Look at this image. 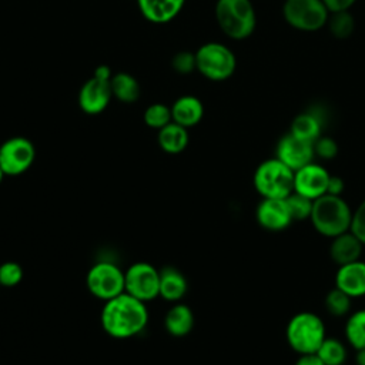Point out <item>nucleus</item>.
<instances>
[{"label":"nucleus","instance_id":"obj_1","mask_svg":"<svg viewBox=\"0 0 365 365\" xmlns=\"http://www.w3.org/2000/svg\"><path fill=\"white\" fill-rule=\"evenodd\" d=\"M148 322L145 302L123 292L106 301L101 309V327L113 338L127 339L140 334Z\"/></svg>","mask_w":365,"mask_h":365},{"label":"nucleus","instance_id":"obj_2","mask_svg":"<svg viewBox=\"0 0 365 365\" xmlns=\"http://www.w3.org/2000/svg\"><path fill=\"white\" fill-rule=\"evenodd\" d=\"M352 214L349 204L341 195L324 194L314 200L309 221L318 234L334 238L351 230Z\"/></svg>","mask_w":365,"mask_h":365},{"label":"nucleus","instance_id":"obj_3","mask_svg":"<svg viewBox=\"0 0 365 365\" xmlns=\"http://www.w3.org/2000/svg\"><path fill=\"white\" fill-rule=\"evenodd\" d=\"M215 20L221 31L232 40L248 38L257 26L251 0H217Z\"/></svg>","mask_w":365,"mask_h":365},{"label":"nucleus","instance_id":"obj_4","mask_svg":"<svg viewBox=\"0 0 365 365\" xmlns=\"http://www.w3.org/2000/svg\"><path fill=\"white\" fill-rule=\"evenodd\" d=\"M285 338L291 349L297 354H315L327 338L324 321L314 312H298L288 321Z\"/></svg>","mask_w":365,"mask_h":365},{"label":"nucleus","instance_id":"obj_5","mask_svg":"<svg viewBox=\"0 0 365 365\" xmlns=\"http://www.w3.org/2000/svg\"><path fill=\"white\" fill-rule=\"evenodd\" d=\"M294 170L274 157L258 164L252 182L262 198H285L294 191Z\"/></svg>","mask_w":365,"mask_h":365},{"label":"nucleus","instance_id":"obj_6","mask_svg":"<svg viewBox=\"0 0 365 365\" xmlns=\"http://www.w3.org/2000/svg\"><path fill=\"white\" fill-rule=\"evenodd\" d=\"M197 71L211 81L228 80L235 68L237 58L230 47L218 41L202 44L195 51Z\"/></svg>","mask_w":365,"mask_h":365},{"label":"nucleus","instance_id":"obj_7","mask_svg":"<svg viewBox=\"0 0 365 365\" xmlns=\"http://www.w3.org/2000/svg\"><path fill=\"white\" fill-rule=\"evenodd\" d=\"M282 16L299 31H317L327 26L329 10L322 0H285Z\"/></svg>","mask_w":365,"mask_h":365},{"label":"nucleus","instance_id":"obj_8","mask_svg":"<svg viewBox=\"0 0 365 365\" xmlns=\"http://www.w3.org/2000/svg\"><path fill=\"white\" fill-rule=\"evenodd\" d=\"M86 284L94 297L108 301L124 292V272L113 262L100 261L88 269Z\"/></svg>","mask_w":365,"mask_h":365},{"label":"nucleus","instance_id":"obj_9","mask_svg":"<svg viewBox=\"0 0 365 365\" xmlns=\"http://www.w3.org/2000/svg\"><path fill=\"white\" fill-rule=\"evenodd\" d=\"M124 292L147 302L160 295V271L148 262H135L124 272Z\"/></svg>","mask_w":365,"mask_h":365},{"label":"nucleus","instance_id":"obj_10","mask_svg":"<svg viewBox=\"0 0 365 365\" xmlns=\"http://www.w3.org/2000/svg\"><path fill=\"white\" fill-rule=\"evenodd\" d=\"M36 157L33 143L26 137H11L0 145V167L6 175H19L27 171Z\"/></svg>","mask_w":365,"mask_h":365},{"label":"nucleus","instance_id":"obj_11","mask_svg":"<svg viewBox=\"0 0 365 365\" xmlns=\"http://www.w3.org/2000/svg\"><path fill=\"white\" fill-rule=\"evenodd\" d=\"M110 80L111 78L93 74L81 86L77 100H78V107L81 108L83 113L88 115H97L108 107L113 97Z\"/></svg>","mask_w":365,"mask_h":365},{"label":"nucleus","instance_id":"obj_12","mask_svg":"<svg viewBox=\"0 0 365 365\" xmlns=\"http://www.w3.org/2000/svg\"><path fill=\"white\" fill-rule=\"evenodd\" d=\"M275 157L291 170L297 171L301 167L314 161V143L295 137L288 133L279 138L275 148Z\"/></svg>","mask_w":365,"mask_h":365},{"label":"nucleus","instance_id":"obj_13","mask_svg":"<svg viewBox=\"0 0 365 365\" xmlns=\"http://www.w3.org/2000/svg\"><path fill=\"white\" fill-rule=\"evenodd\" d=\"M329 177L331 174L327 171V168L312 161L295 171L294 191L309 200H317L327 194Z\"/></svg>","mask_w":365,"mask_h":365},{"label":"nucleus","instance_id":"obj_14","mask_svg":"<svg viewBox=\"0 0 365 365\" xmlns=\"http://www.w3.org/2000/svg\"><path fill=\"white\" fill-rule=\"evenodd\" d=\"M255 217L257 222L268 231H282L294 221L285 198H262Z\"/></svg>","mask_w":365,"mask_h":365},{"label":"nucleus","instance_id":"obj_15","mask_svg":"<svg viewBox=\"0 0 365 365\" xmlns=\"http://www.w3.org/2000/svg\"><path fill=\"white\" fill-rule=\"evenodd\" d=\"M335 287L348 294L351 298L365 297V261L339 265L335 274Z\"/></svg>","mask_w":365,"mask_h":365},{"label":"nucleus","instance_id":"obj_16","mask_svg":"<svg viewBox=\"0 0 365 365\" xmlns=\"http://www.w3.org/2000/svg\"><path fill=\"white\" fill-rule=\"evenodd\" d=\"M185 0H137L141 16L155 24L174 20L182 10Z\"/></svg>","mask_w":365,"mask_h":365},{"label":"nucleus","instance_id":"obj_17","mask_svg":"<svg viewBox=\"0 0 365 365\" xmlns=\"http://www.w3.org/2000/svg\"><path fill=\"white\" fill-rule=\"evenodd\" d=\"M331 240L329 257L338 267L361 259V254L365 245L352 231L342 232Z\"/></svg>","mask_w":365,"mask_h":365},{"label":"nucleus","instance_id":"obj_18","mask_svg":"<svg viewBox=\"0 0 365 365\" xmlns=\"http://www.w3.org/2000/svg\"><path fill=\"white\" fill-rule=\"evenodd\" d=\"M204 115V106L195 96H181L171 106L173 121L190 128L197 125Z\"/></svg>","mask_w":365,"mask_h":365},{"label":"nucleus","instance_id":"obj_19","mask_svg":"<svg viewBox=\"0 0 365 365\" xmlns=\"http://www.w3.org/2000/svg\"><path fill=\"white\" fill-rule=\"evenodd\" d=\"M188 284L181 271L174 267H164L160 271V297L167 301H180L187 292Z\"/></svg>","mask_w":365,"mask_h":365},{"label":"nucleus","instance_id":"obj_20","mask_svg":"<svg viewBox=\"0 0 365 365\" xmlns=\"http://www.w3.org/2000/svg\"><path fill=\"white\" fill-rule=\"evenodd\" d=\"M158 145L168 154H178L188 145L190 135L188 128L171 121L158 130Z\"/></svg>","mask_w":365,"mask_h":365},{"label":"nucleus","instance_id":"obj_21","mask_svg":"<svg viewBox=\"0 0 365 365\" xmlns=\"http://www.w3.org/2000/svg\"><path fill=\"white\" fill-rule=\"evenodd\" d=\"M165 329L173 336H184L194 327V314L190 307L184 304L173 305L165 318H164Z\"/></svg>","mask_w":365,"mask_h":365},{"label":"nucleus","instance_id":"obj_22","mask_svg":"<svg viewBox=\"0 0 365 365\" xmlns=\"http://www.w3.org/2000/svg\"><path fill=\"white\" fill-rule=\"evenodd\" d=\"M110 86H111L113 97L124 104L135 103L140 98V94H141L140 83L130 73L121 71L114 74L110 80Z\"/></svg>","mask_w":365,"mask_h":365},{"label":"nucleus","instance_id":"obj_23","mask_svg":"<svg viewBox=\"0 0 365 365\" xmlns=\"http://www.w3.org/2000/svg\"><path fill=\"white\" fill-rule=\"evenodd\" d=\"M321 131H322V120L314 111H304L295 115L289 128L291 134L311 143H314L318 137H321Z\"/></svg>","mask_w":365,"mask_h":365},{"label":"nucleus","instance_id":"obj_24","mask_svg":"<svg viewBox=\"0 0 365 365\" xmlns=\"http://www.w3.org/2000/svg\"><path fill=\"white\" fill-rule=\"evenodd\" d=\"M315 354L324 362V365H342L348 356L346 346L342 344V341L332 336H327Z\"/></svg>","mask_w":365,"mask_h":365},{"label":"nucleus","instance_id":"obj_25","mask_svg":"<svg viewBox=\"0 0 365 365\" xmlns=\"http://www.w3.org/2000/svg\"><path fill=\"white\" fill-rule=\"evenodd\" d=\"M344 331L348 344L355 351L365 348V309H358L349 314Z\"/></svg>","mask_w":365,"mask_h":365},{"label":"nucleus","instance_id":"obj_26","mask_svg":"<svg viewBox=\"0 0 365 365\" xmlns=\"http://www.w3.org/2000/svg\"><path fill=\"white\" fill-rule=\"evenodd\" d=\"M327 26L331 34L336 38H348L355 30V19L349 10L329 13Z\"/></svg>","mask_w":365,"mask_h":365},{"label":"nucleus","instance_id":"obj_27","mask_svg":"<svg viewBox=\"0 0 365 365\" xmlns=\"http://www.w3.org/2000/svg\"><path fill=\"white\" fill-rule=\"evenodd\" d=\"M351 297L348 294H345L344 291H341L339 288L334 287L332 289L328 291V294L325 295V309L339 318V317H345L349 314L351 311Z\"/></svg>","mask_w":365,"mask_h":365},{"label":"nucleus","instance_id":"obj_28","mask_svg":"<svg viewBox=\"0 0 365 365\" xmlns=\"http://www.w3.org/2000/svg\"><path fill=\"white\" fill-rule=\"evenodd\" d=\"M144 123L150 127V128H155L160 130L164 125H167L168 123L173 121L171 117V107L163 104V103H154L150 104L145 111H144Z\"/></svg>","mask_w":365,"mask_h":365},{"label":"nucleus","instance_id":"obj_29","mask_svg":"<svg viewBox=\"0 0 365 365\" xmlns=\"http://www.w3.org/2000/svg\"><path fill=\"white\" fill-rule=\"evenodd\" d=\"M285 201H287V205L289 208V212H291V217L294 221L309 220L314 200H309V198L292 191L288 197H285Z\"/></svg>","mask_w":365,"mask_h":365},{"label":"nucleus","instance_id":"obj_30","mask_svg":"<svg viewBox=\"0 0 365 365\" xmlns=\"http://www.w3.org/2000/svg\"><path fill=\"white\" fill-rule=\"evenodd\" d=\"M23 279V268L14 261H7L0 265V285L14 287Z\"/></svg>","mask_w":365,"mask_h":365},{"label":"nucleus","instance_id":"obj_31","mask_svg":"<svg viewBox=\"0 0 365 365\" xmlns=\"http://www.w3.org/2000/svg\"><path fill=\"white\" fill-rule=\"evenodd\" d=\"M171 67L178 74H190L197 70V60L195 53L191 51H178L171 58Z\"/></svg>","mask_w":365,"mask_h":365},{"label":"nucleus","instance_id":"obj_32","mask_svg":"<svg viewBox=\"0 0 365 365\" xmlns=\"http://www.w3.org/2000/svg\"><path fill=\"white\" fill-rule=\"evenodd\" d=\"M314 153L322 160H332L338 154V144L328 135H321L314 141Z\"/></svg>","mask_w":365,"mask_h":365},{"label":"nucleus","instance_id":"obj_33","mask_svg":"<svg viewBox=\"0 0 365 365\" xmlns=\"http://www.w3.org/2000/svg\"><path fill=\"white\" fill-rule=\"evenodd\" d=\"M349 231H352L365 245V200H362L361 204L354 210Z\"/></svg>","mask_w":365,"mask_h":365},{"label":"nucleus","instance_id":"obj_34","mask_svg":"<svg viewBox=\"0 0 365 365\" xmlns=\"http://www.w3.org/2000/svg\"><path fill=\"white\" fill-rule=\"evenodd\" d=\"M322 1L328 7L329 13L349 10L356 3V0H322Z\"/></svg>","mask_w":365,"mask_h":365},{"label":"nucleus","instance_id":"obj_35","mask_svg":"<svg viewBox=\"0 0 365 365\" xmlns=\"http://www.w3.org/2000/svg\"><path fill=\"white\" fill-rule=\"evenodd\" d=\"M345 182L339 175H331L328 180V187H327V194L331 195H341L344 192Z\"/></svg>","mask_w":365,"mask_h":365},{"label":"nucleus","instance_id":"obj_36","mask_svg":"<svg viewBox=\"0 0 365 365\" xmlns=\"http://www.w3.org/2000/svg\"><path fill=\"white\" fill-rule=\"evenodd\" d=\"M295 365H324V362L317 356V354H307L299 355Z\"/></svg>","mask_w":365,"mask_h":365},{"label":"nucleus","instance_id":"obj_37","mask_svg":"<svg viewBox=\"0 0 365 365\" xmlns=\"http://www.w3.org/2000/svg\"><path fill=\"white\" fill-rule=\"evenodd\" d=\"M355 362H356V365H365V348L356 349Z\"/></svg>","mask_w":365,"mask_h":365},{"label":"nucleus","instance_id":"obj_38","mask_svg":"<svg viewBox=\"0 0 365 365\" xmlns=\"http://www.w3.org/2000/svg\"><path fill=\"white\" fill-rule=\"evenodd\" d=\"M4 175H6V174H4V171H3V170H1V167H0V182H1V181H3V178H4Z\"/></svg>","mask_w":365,"mask_h":365}]
</instances>
